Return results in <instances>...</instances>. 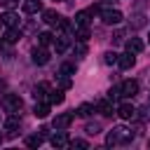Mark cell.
Segmentation results:
<instances>
[{
	"label": "cell",
	"mask_w": 150,
	"mask_h": 150,
	"mask_svg": "<svg viewBox=\"0 0 150 150\" xmlns=\"http://www.w3.org/2000/svg\"><path fill=\"white\" fill-rule=\"evenodd\" d=\"M131 141H134V131L127 129V127H115V129H110V134L105 136V143H108V145H127V143H131Z\"/></svg>",
	"instance_id": "1"
},
{
	"label": "cell",
	"mask_w": 150,
	"mask_h": 150,
	"mask_svg": "<svg viewBox=\"0 0 150 150\" xmlns=\"http://www.w3.org/2000/svg\"><path fill=\"white\" fill-rule=\"evenodd\" d=\"M2 108L7 110V112H19L21 108H23V101H21V96L19 94H2Z\"/></svg>",
	"instance_id": "2"
},
{
	"label": "cell",
	"mask_w": 150,
	"mask_h": 150,
	"mask_svg": "<svg viewBox=\"0 0 150 150\" xmlns=\"http://www.w3.org/2000/svg\"><path fill=\"white\" fill-rule=\"evenodd\" d=\"M101 19L105 26H117L122 21V12L120 9H101Z\"/></svg>",
	"instance_id": "3"
},
{
	"label": "cell",
	"mask_w": 150,
	"mask_h": 150,
	"mask_svg": "<svg viewBox=\"0 0 150 150\" xmlns=\"http://www.w3.org/2000/svg\"><path fill=\"white\" fill-rule=\"evenodd\" d=\"M120 91H122V98H134L138 94V82L136 80H124V82H120Z\"/></svg>",
	"instance_id": "4"
},
{
	"label": "cell",
	"mask_w": 150,
	"mask_h": 150,
	"mask_svg": "<svg viewBox=\"0 0 150 150\" xmlns=\"http://www.w3.org/2000/svg\"><path fill=\"white\" fill-rule=\"evenodd\" d=\"M21 127V117L16 115V112H9V117L5 120V131H7V136H16V129Z\"/></svg>",
	"instance_id": "5"
},
{
	"label": "cell",
	"mask_w": 150,
	"mask_h": 150,
	"mask_svg": "<svg viewBox=\"0 0 150 150\" xmlns=\"http://www.w3.org/2000/svg\"><path fill=\"white\" fill-rule=\"evenodd\" d=\"M73 117H75L73 112H61V115H56V117H54V122H52V124H54V129H68V127L73 124Z\"/></svg>",
	"instance_id": "6"
},
{
	"label": "cell",
	"mask_w": 150,
	"mask_h": 150,
	"mask_svg": "<svg viewBox=\"0 0 150 150\" xmlns=\"http://www.w3.org/2000/svg\"><path fill=\"white\" fill-rule=\"evenodd\" d=\"M49 143H52L54 148H66V145H70V138H68V134H66L63 129H56V134L49 138Z\"/></svg>",
	"instance_id": "7"
},
{
	"label": "cell",
	"mask_w": 150,
	"mask_h": 150,
	"mask_svg": "<svg viewBox=\"0 0 150 150\" xmlns=\"http://www.w3.org/2000/svg\"><path fill=\"white\" fill-rule=\"evenodd\" d=\"M33 63H35V66H45V63H49V52H47L42 45L33 49Z\"/></svg>",
	"instance_id": "8"
},
{
	"label": "cell",
	"mask_w": 150,
	"mask_h": 150,
	"mask_svg": "<svg viewBox=\"0 0 150 150\" xmlns=\"http://www.w3.org/2000/svg\"><path fill=\"white\" fill-rule=\"evenodd\" d=\"M49 91H52V87L47 82H40V84H35L33 96H35V101H42V98H49Z\"/></svg>",
	"instance_id": "9"
},
{
	"label": "cell",
	"mask_w": 150,
	"mask_h": 150,
	"mask_svg": "<svg viewBox=\"0 0 150 150\" xmlns=\"http://www.w3.org/2000/svg\"><path fill=\"white\" fill-rule=\"evenodd\" d=\"M96 110H98L101 115H105V117H110V115L115 112V108H112V101H110V98H101V101H96Z\"/></svg>",
	"instance_id": "10"
},
{
	"label": "cell",
	"mask_w": 150,
	"mask_h": 150,
	"mask_svg": "<svg viewBox=\"0 0 150 150\" xmlns=\"http://www.w3.org/2000/svg\"><path fill=\"white\" fill-rule=\"evenodd\" d=\"M117 115H120L122 120H134V117H136V108H134L131 103H120Z\"/></svg>",
	"instance_id": "11"
},
{
	"label": "cell",
	"mask_w": 150,
	"mask_h": 150,
	"mask_svg": "<svg viewBox=\"0 0 150 150\" xmlns=\"http://www.w3.org/2000/svg\"><path fill=\"white\" fill-rule=\"evenodd\" d=\"M68 47H70V38H68V35H56V38H54V49H56V54H63Z\"/></svg>",
	"instance_id": "12"
},
{
	"label": "cell",
	"mask_w": 150,
	"mask_h": 150,
	"mask_svg": "<svg viewBox=\"0 0 150 150\" xmlns=\"http://www.w3.org/2000/svg\"><path fill=\"white\" fill-rule=\"evenodd\" d=\"M124 45H127V52H129V54H141V52H143V42H141L138 38H129Z\"/></svg>",
	"instance_id": "13"
},
{
	"label": "cell",
	"mask_w": 150,
	"mask_h": 150,
	"mask_svg": "<svg viewBox=\"0 0 150 150\" xmlns=\"http://www.w3.org/2000/svg\"><path fill=\"white\" fill-rule=\"evenodd\" d=\"M21 9H23L26 14H35L38 9H42V2H40V0H23V2H21Z\"/></svg>",
	"instance_id": "14"
},
{
	"label": "cell",
	"mask_w": 150,
	"mask_h": 150,
	"mask_svg": "<svg viewBox=\"0 0 150 150\" xmlns=\"http://www.w3.org/2000/svg\"><path fill=\"white\" fill-rule=\"evenodd\" d=\"M59 14H56V9H42V21L45 23H49V26H56L59 23Z\"/></svg>",
	"instance_id": "15"
},
{
	"label": "cell",
	"mask_w": 150,
	"mask_h": 150,
	"mask_svg": "<svg viewBox=\"0 0 150 150\" xmlns=\"http://www.w3.org/2000/svg\"><path fill=\"white\" fill-rule=\"evenodd\" d=\"M19 38H21V30H19V26H9V28H7V33H5V42L14 45Z\"/></svg>",
	"instance_id": "16"
},
{
	"label": "cell",
	"mask_w": 150,
	"mask_h": 150,
	"mask_svg": "<svg viewBox=\"0 0 150 150\" xmlns=\"http://www.w3.org/2000/svg\"><path fill=\"white\" fill-rule=\"evenodd\" d=\"M117 66L122 68V70H127V68H131L134 66V54H120V59H117Z\"/></svg>",
	"instance_id": "17"
},
{
	"label": "cell",
	"mask_w": 150,
	"mask_h": 150,
	"mask_svg": "<svg viewBox=\"0 0 150 150\" xmlns=\"http://www.w3.org/2000/svg\"><path fill=\"white\" fill-rule=\"evenodd\" d=\"M75 40L77 42H87L89 40V28L87 26H75Z\"/></svg>",
	"instance_id": "18"
},
{
	"label": "cell",
	"mask_w": 150,
	"mask_h": 150,
	"mask_svg": "<svg viewBox=\"0 0 150 150\" xmlns=\"http://www.w3.org/2000/svg\"><path fill=\"white\" fill-rule=\"evenodd\" d=\"M33 115L35 117H47L49 115V103H35V108H33Z\"/></svg>",
	"instance_id": "19"
},
{
	"label": "cell",
	"mask_w": 150,
	"mask_h": 150,
	"mask_svg": "<svg viewBox=\"0 0 150 150\" xmlns=\"http://www.w3.org/2000/svg\"><path fill=\"white\" fill-rule=\"evenodd\" d=\"M89 16H91V12H89V9L77 12V14H75V26H87V23H89Z\"/></svg>",
	"instance_id": "20"
},
{
	"label": "cell",
	"mask_w": 150,
	"mask_h": 150,
	"mask_svg": "<svg viewBox=\"0 0 150 150\" xmlns=\"http://www.w3.org/2000/svg\"><path fill=\"white\" fill-rule=\"evenodd\" d=\"M0 19H2V23H5V26H19V16H16L14 12H5Z\"/></svg>",
	"instance_id": "21"
},
{
	"label": "cell",
	"mask_w": 150,
	"mask_h": 150,
	"mask_svg": "<svg viewBox=\"0 0 150 150\" xmlns=\"http://www.w3.org/2000/svg\"><path fill=\"white\" fill-rule=\"evenodd\" d=\"M42 141H45V136H42V134H33V136H28V138H26V145H28V148H40V145H42Z\"/></svg>",
	"instance_id": "22"
},
{
	"label": "cell",
	"mask_w": 150,
	"mask_h": 150,
	"mask_svg": "<svg viewBox=\"0 0 150 150\" xmlns=\"http://www.w3.org/2000/svg\"><path fill=\"white\" fill-rule=\"evenodd\" d=\"M56 28H59V33H63V35H68V33L73 30V23H70L68 19H63V16H61V19H59V23H56Z\"/></svg>",
	"instance_id": "23"
},
{
	"label": "cell",
	"mask_w": 150,
	"mask_h": 150,
	"mask_svg": "<svg viewBox=\"0 0 150 150\" xmlns=\"http://www.w3.org/2000/svg\"><path fill=\"white\" fill-rule=\"evenodd\" d=\"M63 89H52L49 91V103H63Z\"/></svg>",
	"instance_id": "24"
},
{
	"label": "cell",
	"mask_w": 150,
	"mask_h": 150,
	"mask_svg": "<svg viewBox=\"0 0 150 150\" xmlns=\"http://www.w3.org/2000/svg\"><path fill=\"white\" fill-rule=\"evenodd\" d=\"M94 108H96V105H91V103H82V105L77 108L75 115H80V117H89V115L94 112Z\"/></svg>",
	"instance_id": "25"
},
{
	"label": "cell",
	"mask_w": 150,
	"mask_h": 150,
	"mask_svg": "<svg viewBox=\"0 0 150 150\" xmlns=\"http://www.w3.org/2000/svg\"><path fill=\"white\" fill-rule=\"evenodd\" d=\"M38 42H40L42 47H47V45H52V42H54V35L45 30V33H40V35H38Z\"/></svg>",
	"instance_id": "26"
},
{
	"label": "cell",
	"mask_w": 150,
	"mask_h": 150,
	"mask_svg": "<svg viewBox=\"0 0 150 150\" xmlns=\"http://www.w3.org/2000/svg\"><path fill=\"white\" fill-rule=\"evenodd\" d=\"M73 73H75V63H70V61L61 63V68H59V75H73Z\"/></svg>",
	"instance_id": "27"
},
{
	"label": "cell",
	"mask_w": 150,
	"mask_h": 150,
	"mask_svg": "<svg viewBox=\"0 0 150 150\" xmlns=\"http://www.w3.org/2000/svg\"><path fill=\"white\" fill-rule=\"evenodd\" d=\"M73 54H75L77 59H82V56L87 54V45H84V42H77V45L73 47Z\"/></svg>",
	"instance_id": "28"
},
{
	"label": "cell",
	"mask_w": 150,
	"mask_h": 150,
	"mask_svg": "<svg viewBox=\"0 0 150 150\" xmlns=\"http://www.w3.org/2000/svg\"><path fill=\"white\" fill-rule=\"evenodd\" d=\"M117 59H120V54H117V52H105V54H103V61H105L108 66L117 63Z\"/></svg>",
	"instance_id": "29"
},
{
	"label": "cell",
	"mask_w": 150,
	"mask_h": 150,
	"mask_svg": "<svg viewBox=\"0 0 150 150\" xmlns=\"http://www.w3.org/2000/svg\"><path fill=\"white\" fill-rule=\"evenodd\" d=\"M108 98H110V101H117V98H122V91H120V84H115V87H110V91H108Z\"/></svg>",
	"instance_id": "30"
},
{
	"label": "cell",
	"mask_w": 150,
	"mask_h": 150,
	"mask_svg": "<svg viewBox=\"0 0 150 150\" xmlns=\"http://www.w3.org/2000/svg\"><path fill=\"white\" fill-rule=\"evenodd\" d=\"M87 134H91V136H96L98 131H101V124L98 122H87V129H84Z\"/></svg>",
	"instance_id": "31"
},
{
	"label": "cell",
	"mask_w": 150,
	"mask_h": 150,
	"mask_svg": "<svg viewBox=\"0 0 150 150\" xmlns=\"http://www.w3.org/2000/svg\"><path fill=\"white\" fill-rule=\"evenodd\" d=\"M70 145H73V148H82V150H84V148H89V143H87V141H82V138L70 141Z\"/></svg>",
	"instance_id": "32"
},
{
	"label": "cell",
	"mask_w": 150,
	"mask_h": 150,
	"mask_svg": "<svg viewBox=\"0 0 150 150\" xmlns=\"http://www.w3.org/2000/svg\"><path fill=\"white\" fill-rule=\"evenodd\" d=\"M61 77V89H68L73 82H70V75H59Z\"/></svg>",
	"instance_id": "33"
},
{
	"label": "cell",
	"mask_w": 150,
	"mask_h": 150,
	"mask_svg": "<svg viewBox=\"0 0 150 150\" xmlns=\"http://www.w3.org/2000/svg\"><path fill=\"white\" fill-rule=\"evenodd\" d=\"M0 5H2V7H7V9H14V7L19 5V0H0Z\"/></svg>",
	"instance_id": "34"
},
{
	"label": "cell",
	"mask_w": 150,
	"mask_h": 150,
	"mask_svg": "<svg viewBox=\"0 0 150 150\" xmlns=\"http://www.w3.org/2000/svg\"><path fill=\"white\" fill-rule=\"evenodd\" d=\"M143 19H145V16H136V21H134V28H141V26H143V23H145V21H143Z\"/></svg>",
	"instance_id": "35"
},
{
	"label": "cell",
	"mask_w": 150,
	"mask_h": 150,
	"mask_svg": "<svg viewBox=\"0 0 150 150\" xmlns=\"http://www.w3.org/2000/svg\"><path fill=\"white\" fill-rule=\"evenodd\" d=\"M5 91H7V82L0 77V94H5Z\"/></svg>",
	"instance_id": "36"
},
{
	"label": "cell",
	"mask_w": 150,
	"mask_h": 150,
	"mask_svg": "<svg viewBox=\"0 0 150 150\" xmlns=\"http://www.w3.org/2000/svg\"><path fill=\"white\" fill-rule=\"evenodd\" d=\"M124 40V33H115V42H122Z\"/></svg>",
	"instance_id": "37"
},
{
	"label": "cell",
	"mask_w": 150,
	"mask_h": 150,
	"mask_svg": "<svg viewBox=\"0 0 150 150\" xmlns=\"http://www.w3.org/2000/svg\"><path fill=\"white\" fill-rule=\"evenodd\" d=\"M2 141H5V138H2V134H0V143H2Z\"/></svg>",
	"instance_id": "38"
},
{
	"label": "cell",
	"mask_w": 150,
	"mask_h": 150,
	"mask_svg": "<svg viewBox=\"0 0 150 150\" xmlns=\"http://www.w3.org/2000/svg\"><path fill=\"white\" fill-rule=\"evenodd\" d=\"M0 49H2V40H0Z\"/></svg>",
	"instance_id": "39"
},
{
	"label": "cell",
	"mask_w": 150,
	"mask_h": 150,
	"mask_svg": "<svg viewBox=\"0 0 150 150\" xmlns=\"http://www.w3.org/2000/svg\"><path fill=\"white\" fill-rule=\"evenodd\" d=\"M103 2H110V0H103Z\"/></svg>",
	"instance_id": "40"
},
{
	"label": "cell",
	"mask_w": 150,
	"mask_h": 150,
	"mask_svg": "<svg viewBox=\"0 0 150 150\" xmlns=\"http://www.w3.org/2000/svg\"><path fill=\"white\" fill-rule=\"evenodd\" d=\"M0 26H2V19H0Z\"/></svg>",
	"instance_id": "41"
},
{
	"label": "cell",
	"mask_w": 150,
	"mask_h": 150,
	"mask_svg": "<svg viewBox=\"0 0 150 150\" xmlns=\"http://www.w3.org/2000/svg\"><path fill=\"white\" fill-rule=\"evenodd\" d=\"M56 2H61V0H56Z\"/></svg>",
	"instance_id": "42"
}]
</instances>
